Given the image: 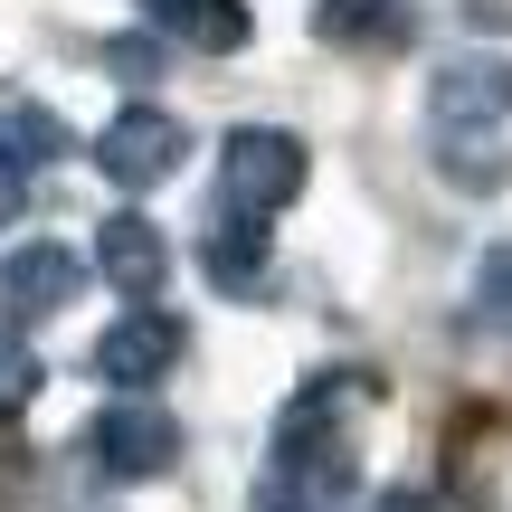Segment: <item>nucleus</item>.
I'll list each match as a JSON object with an SVG mask.
<instances>
[{"label": "nucleus", "instance_id": "1", "mask_svg": "<svg viewBox=\"0 0 512 512\" xmlns=\"http://www.w3.org/2000/svg\"><path fill=\"white\" fill-rule=\"evenodd\" d=\"M294 190H304V143H294L285 124H238L219 143V219H256L266 228Z\"/></svg>", "mask_w": 512, "mask_h": 512}, {"label": "nucleus", "instance_id": "2", "mask_svg": "<svg viewBox=\"0 0 512 512\" xmlns=\"http://www.w3.org/2000/svg\"><path fill=\"white\" fill-rule=\"evenodd\" d=\"M86 465L105 484H162L181 465V418L162 399H105L86 427Z\"/></svg>", "mask_w": 512, "mask_h": 512}, {"label": "nucleus", "instance_id": "3", "mask_svg": "<svg viewBox=\"0 0 512 512\" xmlns=\"http://www.w3.org/2000/svg\"><path fill=\"white\" fill-rule=\"evenodd\" d=\"M190 351V323L162 304H124L105 323V342H95V380L114 389V399H152V380H171Z\"/></svg>", "mask_w": 512, "mask_h": 512}, {"label": "nucleus", "instance_id": "4", "mask_svg": "<svg viewBox=\"0 0 512 512\" xmlns=\"http://www.w3.org/2000/svg\"><path fill=\"white\" fill-rule=\"evenodd\" d=\"M181 162H190V124L171 105H124L105 133H95V171H105L124 200H133V190H162Z\"/></svg>", "mask_w": 512, "mask_h": 512}, {"label": "nucleus", "instance_id": "5", "mask_svg": "<svg viewBox=\"0 0 512 512\" xmlns=\"http://www.w3.org/2000/svg\"><path fill=\"white\" fill-rule=\"evenodd\" d=\"M427 124L437 133H494V124H512V57H494V48L446 57V67L427 76Z\"/></svg>", "mask_w": 512, "mask_h": 512}, {"label": "nucleus", "instance_id": "6", "mask_svg": "<svg viewBox=\"0 0 512 512\" xmlns=\"http://www.w3.org/2000/svg\"><path fill=\"white\" fill-rule=\"evenodd\" d=\"M76 294H86V256H76V247L29 238V247H10V256H0V313H10V332L57 323Z\"/></svg>", "mask_w": 512, "mask_h": 512}, {"label": "nucleus", "instance_id": "7", "mask_svg": "<svg viewBox=\"0 0 512 512\" xmlns=\"http://www.w3.org/2000/svg\"><path fill=\"white\" fill-rule=\"evenodd\" d=\"M95 275H105L124 304H162V275H171V238L143 219V209H114L95 228Z\"/></svg>", "mask_w": 512, "mask_h": 512}, {"label": "nucleus", "instance_id": "8", "mask_svg": "<svg viewBox=\"0 0 512 512\" xmlns=\"http://www.w3.org/2000/svg\"><path fill=\"white\" fill-rule=\"evenodd\" d=\"M143 19L152 38H181V48H209V57L247 48V0H143Z\"/></svg>", "mask_w": 512, "mask_h": 512}, {"label": "nucleus", "instance_id": "9", "mask_svg": "<svg viewBox=\"0 0 512 512\" xmlns=\"http://www.w3.org/2000/svg\"><path fill=\"white\" fill-rule=\"evenodd\" d=\"M200 275L219 294H266V228L256 219H219L200 238Z\"/></svg>", "mask_w": 512, "mask_h": 512}, {"label": "nucleus", "instance_id": "10", "mask_svg": "<svg viewBox=\"0 0 512 512\" xmlns=\"http://www.w3.org/2000/svg\"><path fill=\"white\" fill-rule=\"evenodd\" d=\"M0 152H10V171L29 181V171L67 162L76 133H67V114H57V105H0Z\"/></svg>", "mask_w": 512, "mask_h": 512}, {"label": "nucleus", "instance_id": "11", "mask_svg": "<svg viewBox=\"0 0 512 512\" xmlns=\"http://www.w3.org/2000/svg\"><path fill=\"white\" fill-rule=\"evenodd\" d=\"M437 171H446V181H465V190H494L503 181V162H494V143H484V133H437Z\"/></svg>", "mask_w": 512, "mask_h": 512}, {"label": "nucleus", "instance_id": "12", "mask_svg": "<svg viewBox=\"0 0 512 512\" xmlns=\"http://www.w3.org/2000/svg\"><path fill=\"white\" fill-rule=\"evenodd\" d=\"M313 29H323V38H389V29H399V10H380V0H323Z\"/></svg>", "mask_w": 512, "mask_h": 512}, {"label": "nucleus", "instance_id": "13", "mask_svg": "<svg viewBox=\"0 0 512 512\" xmlns=\"http://www.w3.org/2000/svg\"><path fill=\"white\" fill-rule=\"evenodd\" d=\"M38 380H48V370H38V351L19 342V332H0V418H10V408H29Z\"/></svg>", "mask_w": 512, "mask_h": 512}, {"label": "nucleus", "instance_id": "14", "mask_svg": "<svg viewBox=\"0 0 512 512\" xmlns=\"http://www.w3.org/2000/svg\"><path fill=\"white\" fill-rule=\"evenodd\" d=\"M475 313L512 332V238H503V247H484V266H475Z\"/></svg>", "mask_w": 512, "mask_h": 512}, {"label": "nucleus", "instance_id": "15", "mask_svg": "<svg viewBox=\"0 0 512 512\" xmlns=\"http://www.w3.org/2000/svg\"><path fill=\"white\" fill-rule=\"evenodd\" d=\"M105 67H114V76H152V67H162V38H114Z\"/></svg>", "mask_w": 512, "mask_h": 512}, {"label": "nucleus", "instance_id": "16", "mask_svg": "<svg viewBox=\"0 0 512 512\" xmlns=\"http://www.w3.org/2000/svg\"><path fill=\"white\" fill-rule=\"evenodd\" d=\"M370 512H437V494H427V484H389Z\"/></svg>", "mask_w": 512, "mask_h": 512}, {"label": "nucleus", "instance_id": "17", "mask_svg": "<svg viewBox=\"0 0 512 512\" xmlns=\"http://www.w3.org/2000/svg\"><path fill=\"white\" fill-rule=\"evenodd\" d=\"M19 200H29V181H19V171H10V152H0V228L19 219Z\"/></svg>", "mask_w": 512, "mask_h": 512}]
</instances>
